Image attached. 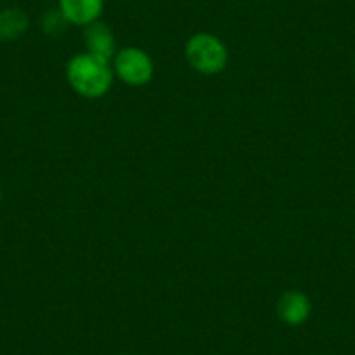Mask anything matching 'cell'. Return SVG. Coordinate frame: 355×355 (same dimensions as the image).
I'll list each match as a JSON object with an SVG mask.
<instances>
[{
    "label": "cell",
    "instance_id": "1",
    "mask_svg": "<svg viewBox=\"0 0 355 355\" xmlns=\"http://www.w3.org/2000/svg\"><path fill=\"white\" fill-rule=\"evenodd\" d=\"M67 78L75 93L82 98H103L114 84L110 63L91 56L89 53L75 54L67 64Z\"/></svg>",
    "mask_w": 355,
    "mask_h": 355
},
{
    "label": "cell",
    "instance_id": "2",
    "mask_svg": "<svg viewBox=\"0 0 355 355\" xmlns=\"http://www.w3.org/2000/svg\"><path fill=\"white\" fill-rule=\"evenodd\" d=\"M185 56L190 67L204 75L220 73L228 63V49L223 40L206 32L196 33L187 40Z\"/></svg>",
    "mask_w": 355,
    "mask_h": 355
},
{
    "label": "cell",
    "instance_id": "3",
    "mask_svg": "<svg viewBox=\"0 0 355 355\" xmlns=\"http://www.w3.org/2000/svg\"><path fill=\"white\" fill-rule=\"evenodd\" d=\"M114 70L122 82L132 87L146 85L153 77V61L138 47H124L114 58Z\"/></svg>",
    "mask_w": 355,
    "mask_h": 355
},
{
    "label": "cell",
    "instance_id": "4",
    "mask_svg": "<svg viewBox=\"0 0 355 355\" xmlns=\"http://www.w3.org/2000/svg\"><path fill=\"white\" fill-rule=\"evenodd\" d=\"M85 53L110 63L117 54V42L110 26L103 21H94L84 28Z\"/></svg>",
    "mask_w": 355,
    "mask_h": 355
},
{
    "label": "cell",
    "instance_id": "5",
    "mask_svg": "<svg viewBox=\"0 0 355 355\" xmlns=\"http://www.w3.org/2000/svg\"><path fill=\"white\" fill-rule=\"evenodd\" d=\"M312 312L310 298L302 291H286L277 302V315L288 326H302Z\"/></svg>",
    "mask_w": 355,
    "mask_h": 355
},
{
    "label": "cell",
    "instance_id": "6",
    "mask_svg": "<svg viewBox=\"0 0 355 355\" xmlns=\"http://www.w3.org/2000/svg\"><path fill=\"white\" fill-rule=\"evenodd\" d=\"M58 8L70 25L85 28L101 18L105 0H58Z\"/></svg>",
    "mask_w": 355,
    "mask_h": 355
},
{
    "label": "cell",
    "instance_id": "7",
    "mask_svg": "<svg viewBox=\"0 0 355 355\" xmlns=\"http://www.w3.org/2000/svg\"><path fill=\"white\" fill-rule=\"evenodd\" d=\"M30 28V16L21 8L0 9V42L19 40Z\"/></svg>",
    "mask_w": 355,
    "mask_h": 355
},
{
    "label": "cell",
    "instance_id": "8",
    "mask_svg": "<svg viewBox=\"0 0 355 355\" xmlns=\"http://www.w3.org/2000/svg\"><path fill=\"white\" fill-rule=\"evenodd\" d=\"M68 26H70V23L64 18L63 12L60 11V8L46 9V11L42 12V16H40V30H42L47 37H53V39L63 35L68 30Z\"/></svg>",
    "mask_w": 355,
    "mask_h": 355
},
{
    "label": "cell",
    "instance_id": "9",
    "mask_svg": "<svg viewBox=\"0 0 355 355\" xmlns=\"http://www.w3.org/2000/svg\"><path fill=\"white\" fill-rule=\"evenodd\" d=\"M0 202H2V190H0Z\"/></svg>",
    "mask_w": 355,
    "mask_h": 355
}]
</instances>
